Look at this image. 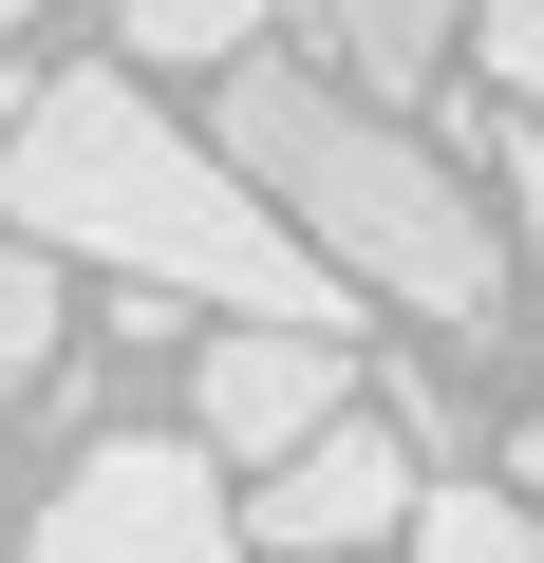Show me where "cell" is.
I'll use <instances>...</instances> for the list:
<instances>
[{
    "label": "cell",
    "mask_w": 544,
    "mask_h": 563,
    "mask_svg": "<svg viewBox=\"0 0 544 563\" xmlns=\"http://www.w3.org/2000/svg\"><path fill=\"white\" fill-rule=\"evenodd\" d=\"M413 507H432V451H413V413H338V432H301L282 470L244 488L263 563H357V544H413Z\"/></svg>",
    "instance_id": "4"
},
{
    "label": "cell",
    "mask_w": 544,
    "mask_h": 563,
    "mask_svg": "<svg viewBox=\"0 0 544 563\" xmlns=\"http://www.w3.org/2000/svg\"><path fill=\"white\" fill-rule=\"evenodd\" d=\"M469 57H488V95H507V113H544V0H488Z\"/></svg>",
    "instance_id": "10"
},
{
    "label": "cell",
    "mask_w": 544,
    "mask_h": 563,
    "mask_svg": "<svg viewBox=\"0 0 544 563\" xmlns=\"http://www.w3.org/2000/svg\"><path fill=\"white\" fill-rule=\"evenodd\" d=\"M357 413V339H320V320H225L207 357H188V432L225 451V470H282L301 432H338Z\"/></svg>",
    "instance_id": "5"
},
{
    "label": "cell",
    "mask_w": 544,
    "mask_h": 563,
    "mask_svg": "<svg viewBox=\"0 0 544 563\" xmlns=\"http://www.w3.org/2000/svg\"><path fill=\"white\" fill-rule=\"evenodd\" d=\"M413 563H544V488H469V470H432Z\"/></svg>",
    "instance_id": "7"
},
{
    "label": "cell",
    "mask_w": 544,
    "mask_h": 563,
    "mask_svg": "<svg viewBox=\"0 0 544 563\" xmlns=\"http://www.w3.org/2000/svg\"><path fill=\"white\" fill-rule=\"evenodd\" d=\"M488 188H507V225H525V244H544V113H525V132H507V169H488Z\"/></svg>",
    "instance_id": "11"
},
{
    "label": "cell",
    "mask_w": 544,
    "mask_h": 563,
    "mask_svg": "<svg viewBox=\"0 0 544 563\" xmlns=\"http://www.w3.org/2000/svg\"><path fill=\"white\" fill-rule=\"evenodd\" d=\"M507 470H525V488H544V413H525V432H507Z\"/></svg>",
    "instance_id": "13"
},
{
    "label": "cell",
    "mask_w": 544,
    "mask_h": 563,
    "mask_svg": "<svg viewBox=\"0 0 544 563\" xmlns=\"http://www.w3.org/2000/svg\"><path fill=\"white\" fill-rule=\"evenodd\" d=\"M0 20H38V0H0Z\"/></svg>",
    "instance_id": "14"
},
{
    "label": "cell",
    "mask_w": 544,
    "mask_h": 563,
    "mask_svg": "<svg viewBox=\"0 0 544 563\" xmlns=\"http://www.w3.org/2000/svg\"><path fill=\"white\" fill-rule=\"evenodd\" d=\"M301 20H320V76H357V95H432L451 38L488 20V0H301Z\"/></svg>",
    "instance_id": "6"
},
{
    "label": "cell",
    "mask_w": 544,
    "mask_h": 563,
    "mask_svg": "<svg viewBox=\"0 0 544 563\" xmlns=\"http://www.w3.org/2000/svg\"><path fill=\"white\" fill-rule=\"evenodd\" d=\"M225 151L263 169V207H301V244L357 263V301H413L451 339L507 301V207H469L451 151L395 132V95L320 76V57H225Z\"/></svg>",
    "instance_id": "2"
},
{
    "label": "cell",
    "mask_w": 544,
    "mask_h": 563,
    "mask_svg": "<svg viewBox=\"0 0 544 563\" xmlns=\"http://www.w3.org/2000/svg\"><path fill=\"white\" fill-rule=\"evenodd\" d=\"M38 95H57V76H20V57H0V151H20V132H38Z\"/></svg>",
    "instance_id": "12"
},
{
    "label": "cell",
    "mask_w": 544,
    "mask_h": 563,
    "mask_svg": "<svg viewBox=\"0 0 544 563\" xmlns=\"http://www.w3.org/2000/svg\"><path fill=\"white\" fill-rule=\"evenodd\" d=\"M244 488L207 432H95L57 488H38V544L20 563H244Z\"/></svg>",
    "instance_id": "3"
},
{
    "label": "cell",
    "mask_w": 544,
    "mask_h": 563,
    "mask_svg": "<svg viewBox=\"0 0 544 563\" xmlns=\"http://www.w3.org/2000/svg\"><path fill=\"white\" fill-rule=\"evenodd\" d=\"M0 207H20L57 263H132V282H169V301L357 339V263L301 244V207H263V169H244L225 132H169V113H151V57L57 76L38 132L0 151Z\"/></svg>",
    "instance_id": "1"
},
{
    "label": "cell",
    "mask_w": 544,
    "mask_h": 563,
    "mask_svg": "<svg viewBox=\"0 0 544 563\" xmlns=\"http://www.w3.org/2000/svg\"><path fill=\"white\" fill-rule=\"evenodd\" d=\"M113 38H132L151 76H225V57L263 38V0H113Z\"/></svg>",
    "instance_id": "9"
},
{
    "label": "cell",
    "mask_w": 544,
    "mask_h": 563,
    "mask_svg": "<svg viewBox=\"0 0 544 563\" xmlns=\"http://www.w3.org/2000/svg\"><path fill=\"white\" fill-rule=\"evenodd\" d=\"M57 357H76V320H57V244L0 207V395H38Z\"/></svg>",
    "instance_id": "8"
}]
</instances>
